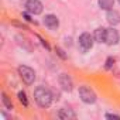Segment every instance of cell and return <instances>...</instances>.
Returning a JSON list of instances; mask_svg holds the SVG:
<instances>
[{"label":"cell","instance_id":"6da1fadb","mask_svg":"<svg viewBox=\"0 0 120 120\" xmlns=\"http://www.w3.org/2000/svg\"><path fill=\"white\" fill-rule=\"evenodd\" d=\"M34 99L41 107H48L51 105V102H52V95L47 88L38 86L35 89V92H34Z\"/></svg>","mask_w":120,"mask_h":120},{"label":"cell","instance_id":"7a4b0ae2","mask_svg":"<svg viewBox=\"0 0 120 120\" xmlns=\"http://www.w3.org/2000/svg\"><path fill=\"white\" fill-rule=\"evenodd\" d=\"M19 74L21 76V79L27 83V85H31L35 79V72L34 69H31L30 67H26V65H21L19 67Z\"/></svg>","mask_w":120,"mask_h":120},{"label":"cell","instance_id":"3957f363","mask_svg":"<svg viewBox=\"0 0 120 120\" xmlns=\"http://www.w3.org/2000/svg\"><path fill=\"white\" fill-rule=\"evenodd\" d=\"M79 96L85 103H95L96 102V95L95 92L88 88V86H81L79 88Z\"/></svg>","mask_w":120,"mask_h":120},{"label":"cell","instance_id":"277c9868","mask_svg":"<svg viewBox=\"0 0 120 120\" xmlns=\"http://www.w3.org/2000/svg\"><path fill=\"white\" fill-rule=\"evenodd\" d=\"M26 9L31 14H40L42 11V4H41L40 0H27Z\"/></svg>","mask_w":120,"mask_h":120},{"label":"cell","instance_id":"5b68a950","mask_svg":"<svg viewBox=\"0 0 120 120\" xmlns=\"http://www.w3.org/2000/svg\"><path fill=\"white\" fill-rule=\"evenodd\" d=\"M92 45H93V40H92L90 34L83 33V34L79 37V47L82 48V51H88V49L92 48Z\"/></svg>","mask_w":120,"mask_h":120},{"label":"cell","instance_id":"8992f818","mask_svg":"<svg viewBox=\"0 0 120 120\" xmlns=\"http://www.w3.org/2000/svg\"><path fill=\"white\" fill-rule=\"evenodd\" d=\"M107 45H114L119 42V33L114 28H106V41Z\"/></svg>","mask_w":120,"mask_h":120},{"label":"cell","instance_id":"52a82bcc","mask_svg":"<svg viewBox=\"0 0 120 120\" xmlns=\"http://www.w3.org/2000/svg\"><path fill=\"white\" fill-rule=\"evenodd\" d=\"M59 85H61V88L64 89V90H67V92H71L72 90V79L67 75V74H61L59 75Z\"/></svg>","mask_w":120,"mask_h":120},{"label":"cell","instance_id":"ba28073f","mask_svg":"<svg viewBox=\"0 0 120 120\" xmlns=\"http://www.w3.org/2000/svg\"><path fill=\"white\" fill-rule=\"evenodd\" d=\"M44 24H45L49 30H56L58 26H59V21H58V19H56L54 14H48V16H45V19H44Z\"/></svg>","mask_w":120,"mask_h":120},{"label":"cell","instance_id":"9c48e42d","mask_svg":"<svg viewBox=\"0 0 120 120\" xmlns=\"http://www.w3.org/2000/svg\"><path fill=\"white\" fill-rule=\"evenodd\" d=\"M106 19H107V21H109L112 26H116V24H119V23H120V13H119L117 10L110 9V10H107Z\"/></svg>","mask_w":120,"mask_h":120},{"label":"cell","instance_id":"30bf717a","mask_svg":"<svg viewBox=\"0 0 120 120\" xmlns=\"http://www.w3.org/2000/svg\"><path fill=\"white\" fill-rule=\"evenodd\" d=\"M93 37H95V40H96L98 42H105V41H106V28H103V27L96 28Z\"/></svg>","mask_w":120,"mask_h":120},{"label":"cell","instance_id":"8fae6325","mask_svg":"<svg viewBox=\"0 0 120 120\" xmlns=\"http://www.w3.org/2000/svg\"><path fill=\"white\" fill-rule=\"evenodd\" d=\"M59 117L64 119V120H68V119H75L76 114L74 113L72 109H67V107H64V109L59 110Z\"/></svg>","mask_w":120,"mask_h":120},{"label":"cell","instance_id":"7c38bea8","mask_svg":"<svg viewBox=\"0 0 120 120\" xmlns=\"http://www.w3.org/2000/svg\"><path fill=\"white\" fill-rule=\"evenodd\" d=\"M114 4V0H99V6L103 10H110Z\"/></svg>","mask_w":120,"mask_h":120},{"label":"cell","instance_id":"4fadbf2b","mask_svg":"<svg viewBox=\"0 0 120 120\" xmlns=\"http://www.w3.org/2000/svg\"><path fill=\"white\" fill-rule=\"evenodd\" d=\"M3 105H4L7 109H13V103L10 102V99H9L7 95H4V93H3Z\"/></svg>","mask_w":120,"mask_h":120},{"label":"cell","instance_id":"5bb4252c","mask_svg":"<svg viewBox=\"0 0 120 120\" xmlns=\"http://www.w3.org/2000/svg\"><path fill=\"white\" fill-rule=\"evenodd\" d=\"M19 99H20V102H21L24 106H27V105H28V102H27V98H26V93H24V92H20V93H19Z\"/></svg>","mask_w":120,"mask_h":120},{"label":"cell","instance_id":"9a60e30c","mask_svg":"<svg viewBox=\"0 0 120 120\" xmlns=\"http://www.w3.org/2000/svg\"><path fill=\"white\" fill-rule=\"evenodd\" d=\"M107 119H120V116H116V114H106Z\"/></svg>","mask_w":120,"mask_h":120},{"label":"cell","instance_id":"2e32d148","mask_svg":"<svg viewBox=\"0 0 120 120\" xmlns=\"http://www.w3.org/2000/svg\"><path fill=\"white\" fill-rule=\"evenodd\" d=\"M112 62H114V59L109 58V59H107V65H106V68H110V67H112Z\"/></svg>","mask_w":120,"mask_h":120},{"label":"cell","instance_id":"e0dca14e","mask_svg":"<svg viewBox=\"0 0 120 120\" xmlns=\"http://www.w3.org/2000/svg\"><path fill=\"white\" fill-rule=\"evenodd\" d=\"M119 3H120V0H119Z\"/></svg>","mask_w":120,"mask_h":120}]
</instances>
